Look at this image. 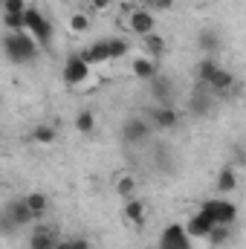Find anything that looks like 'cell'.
<instances>
[{
	"label": "cell",
	"instance_id": "cell-1",
	"mask_svg": "<svg viewBox=\"0 0 246 249\" xmlns=\"http://www.w3.org/2000/svg\"><path fill=\"white\" fill-rule=\"evenodd\" d=\"M38 53H41V47L32 41V35L29 32H6V38H3V55H6V61L12 64H32L38 58Z\"/></svg>",
	"mask_w": 246,
	"mask_h": 249
},
{
	"label": "cell",
	"instance_id": "cell-2",
	"mask_svg": "<svg viewBox=\"0 0 246 249\" xmlns=\"http://www.w3.org/2000/svg\"><path fill=\"white\" fill-rule=\"evenodd\" d=\"M23 32H29L32 41H35L41 50H50V47H53L55 26H53V20H50L38 6H32V3L23 9Z\"/></svg>",
	"mask_w": 246,
	"mask_h": 249
},
{
	"label": "cell",
	"instance_id": "cell-3",
	"mask_svg": "<svg viewBox=\"0 0 246 249\" xmlns=\"http://www.w3.org/2000/svg\"><path fill=\"white\" fill-rule=\"evenodd\" d=\"M81 55H84V61L90 67L93 64H105V61H116V58L127 55V41H122V38H102V41L90 44L87 50H81Z\"/></svg>",
	"mask_w": 246,
	"mask_h": 249
},
{
	"label": "cell",
	"instance_id": "cell-4",
	"mask_svg": "<svg viewBox=\"0 0 246 249\" xmlns=\"http://www.w3.org/2000/svg\"><path fill=\"white\" fill-rule=\"evenodd\" d=\"M87 78H90V64L84 61L81 53H72V55L64 58L61 81L67 87H81V84H87Z\"/></svg>",
	"mask_w": 246,
	"mask_h": 249
},
{
	"label": "cell",
	"instance_id": "cell-5",
	"mask_svg": "<svg viewBox=\"0 0 246 249\" xmlns=\"http://www.w3.org/2000/svg\"><path fill=\"white\" fill-rule=\"evenodd\" d=\"M200 209L211 217V223H214V226H232V223L238 220V206H235L232 200H226V197L206 200Z\"/></svg>",
	"mask_w": 246,
	"mask_h": 249
},
{
	"label": "cell",
	"instance_id": "cell-6",
	"mask_svg": "<svg viewBox=\"0 0 246 249\" xmlns=\"http://www.w3.org/2000/svg\"><path fill=\"white\" fill-rule=\"evenodd\" d=\"M124 26L133 32V35H139V38H145V35H151V32H157V15L151 12V9H127V15H124Z\"/></svg>",
	"mask_w": 246,
	"mask_h": 249
},
{
	"label": "cell",
	"instance_id": "cell-7",
	"mask_svg": "<svg viewBox=\"0 0 246 249\" xmlns=\"http://www.w3.org/2000/svg\"><path fill=\"white\" fill-rule=\"evenodd\" d=\"M159 249H191V238L185 235L183 223H168L159 235Z\"/></svg>",
	"mask_w": 246,
	"mask_h": 249
},
{
	"label": "cell",
	"instance_id": "cell-8",
	"mask_svg": "<svg viewBox=\"0 0 246 249\" xmlns=\"http://www.w3.org/2000/svg\"><path fill=\"white\" fill-rule=\"evenodd\" d=\"M151 122H145V119H139V116H133V119H127L122 124V142L127 145H139V142H148L151 139Z\"/></svg>",
	"mask_w": 246,
	"mask_h": 249
},
{
	"label": "cell",
	"instance_id": "cell-9",
	"mask_svg": "<svg viewBox=\"0 0 246 249\" xmlns=\"http://www.w3.org/2000/svg\"><path fill=\"white\" fill-rule=\"evenodd\" d=\"M206 87H209L214 96H223V99H226V96L238 87V75H235L232 70H226V67H217V70H214V75L209 78V84H206Z\"/></svg>",
	"mask_w": 246,
	"mask_h": 249
},
{
	"label": "cell",
	"instance_id": "cell-10",
	"mask_svg": "<svg viewBox=\"0 0 246 249\" xmlns=\"http://www.w3.org/2000/svg\"><path fill=\"white\" fill-rule=\"evenodd\" d=\"M177 124H180V113H177L174 105H157L151 110V127H157V130H174Z\"/></svg>",
	"mask_w": 246,
	"mask_h": 249
},
{
	"label": "cell",
	"instance_id": "cell-11",
	"mask_svg": "<svg viewBox=\"0 0 246 249\" xmlns=\"http://www.w3.org/2000/svg\"><path fill=\"white\" fill-rule=\"evenodd\" d=\"M148 90H151V99H154L157 105H171V102H174V84H171V78L162 75V72H157V75L148 81Z\"/></svg>",
	"mask_w": 246,
	"mask_h": 249
},
{
	"label": "cell",
	"instance_id": "cell-12",
	"mask_svg": "<svg viewBox=\"0 0 246 249\" xmlns=\"http://www.w3.org/2000/svg\"><path fill=\"white\" fill-rule=\"evenodd\" d=\"M220 47H223V38H220L217 29H200V32H197V50H200L203 55L214 58V55L220 53Z\"/></svg>",
	"mask_w": 246,
	"mask_h": 249
},
{
	"label": "cell",
	"instance_id": "cell-13",
	"mask_svg": "<svg viewBox=\"0 0 246 249\" xmlns=\"http://www.w3.org/2000/svg\"><path fill=\"white\" fill-rule=\"evenodd\" d=\"M3 212L9 214V220H12L18 229H23V226H32V223H35V217H32L29 206L23 203V197H20V200H12V203H6V209H3Z\"/></svg>",
	"mask_w": 246,
	"mask_h": 249
},
{
	"label": "cell",
	"instance_id": "cell-14",
	"mask_svg": "<svg viewBox=\"0 0 246 249\" xmlns=\"http://www.w3.org/2000/svg\"><path fill=\"white\" fill-rule=\"evenodd\" d=\"M211 217L203 212V209H197L191 217H188V223H185V235L188 238H209V232H211Z\"/></svg>",
	"mask_w": 246,
	"mask_h": 249
},
{
	"label": "cell",
	"instance_id": "cell-15",
	"mask_svg": "<svg viewBox=\"0 0 246 249\" xmlns=\"http://www.w3.org/2000/svg\"><path fill=\"white\" fill-rule=\"evenodd\" d=\"M130 72H133V78L151 81L159 70H157V61H154V58H148V55H136V58L130 61Z\"/></svg>",
	"mask_w": 246,
	"mask_h": 249
},
{
	"label": "cell",
	"instance_id": "cell-16",
	"mask_svg": "<svg viewBox=\"0 0 246 249\" xmlns=\"http://www.w3.org/2000/svg\"><path fill=\"white\" fill-rule=\"evenodd\" d=\"M145 217H148V209L139 197H130L124 200V220L133 223V226H145Z\"/></svg>",
	"mask_w": 246,
	"mask_h": 249
},
{
	"label": "cell",
	"instance_id": "cell-17",
	"mask_svg": "<svg viewBox=\"0 0 246 249\" xmlns=\"http://www.w3.org/2000/svg\"><path fill=\"white\" fill-rule=\"evenodd\" d=\"M23 203L29 206V212H32L35 220H41V217L50 212V197H47L44 191H29V194L23 197Z\"/></svg>",
	"mask_w": 246,
	"mask_h": 249
},
{
	"label": "cell",
	"instance_id": "cell-18",
	"mask_svg": "<svg viewBox=\"0 0 246 249\" xmlns=\"http://www.w3.org/2000/svg\"><path fill=\"white\" fill-rule=\"evenodd\" d=\"M55 241H58V235H55L50 226H38V229L32 232V238H29V249H53Z\"/></svg>",
	"mask_w": 246,
	"mask_h": 249
},
{
	"label": "cell",
	"instance_id": "cell-19",
	"mask_svg": "<svg viewBox=\"0 0 246 249\" xmlns=\"http://www.w3.org/2000/svg\"><path fill=\"white\" fill-rule=\"evenodd\" d=\"M220 64L214 61V58H209V55H203L200 61H197V67H194V78H197V84H209V78L214 75V70H217Z\"/></svg>",
	"mask_w": 246,
	"mask_h": 249
},
{
	"label": "cell",
	"instance_id": "cell-20",
	"mask_svg": "<svg viewBox=\"0 0 246 249\" xmlns=\"http://www.w3.org/2000/svg\"><path fill=\"white\" fill-rule=\"evenodd\" d=\"M235 188H238V171L232 165L220 168V174H217V191L220 194H232Z\"/></svg>",
	"mask_w": 246,
	"mask_h": 249
},
{
	"label": "cell",
	"instance_id": "cell-21",
	"mask_svg": "<svg viewBox=\"0 0 246 249\" xmlns=\"http://www.w3.org/2000/svg\"><path fill=\"white\" fill-rule=\"evenodd\" d=\"M188 110H191V116H209V113H211V96L194 93V96L188 99Z\"/></svg>",
	"mask_w": 246,
	"mask_h": 249
},
{
	"label": "cell",
	"instance_id": "cell-22",
	"mask_svg": "<svg viewBox=\"0 0 246 249\" xmlns=\"http://www.w3.org/2000/svg\"><path fill=\"white\" fill-rule=\"evenodd\" d=\"M116 194H119L122 200H130V197L136 194V177H133L130 171H122V174L116 177Z\"/></svg>",
	"mask_w": 246,
	"mask_h": 249
},
{
	"label": "cell",
	"instance_id": "cell-23",
	"mask_svg": "<svg viewBox=\"0 0 246 249\" xmlns=\"http://www.w3.org/2000/svg\"><path fill=\"white\" fill-rule=\"evenodd\" d=\"M55 136H58V133H55V127H53V124H35V127H32V142H35V145H41V148L53 145V142H55Z\"/></svg>",
	"mask_w": 246,
	"mask_h": 249
},
{
	"label": "cell",
	"instance_id": "cell-24",
	"mask_svg": "<svg viewBox=\"0 0 246 249\" xmlns=\"http://www.w3.org/2000/svg\"><path fill=\"white\" fill-rule=\"evenodd\" d=\"M142 41H145V53H148V58L165 55V38H162L159 32H151V35H145Z\"/></svg>",
	"mask_w": 246,
	"mask_h": 249
},
{
	"label": "cell",
	"instance_id": "cell-25",
	"mask_svg": "<svg viewBox=\"0 0 246 249\" xmlns=\"http://www.w3.org/2000/svg\"><path fill=\"white\" fill-rule=\"evenodd\" d=\"M75 130L84 133V136L93 133V130H96V113H93V110H78V113H75Z\"/></svg>",
	"mask_w": 246,
	"mask_h": 249
},
{
	"label": "cell",
	"instance_id": "cell-26",
	"mask_svg": "<svg viewBox=\"0 0 246 249\" xmlns=\"http://www.w3.org/2000/svg\"><path fill=\"white\" fill-rule=\"evenodd\" d=\"M87 29H90V15L72 12V15H70V32H72V35H84Z\"/></svg>",
	"mask_w": 246,
	"mask_h": 249
},
{
	"label": "cell",
	"instance_id": "cell-27",
	"mask_svg": "<svg viewBox=\"0 0 246 249\" xmlns=\"http://www.w3.org/2000/svg\"><path fill=\"white\" fill-rule=\"evenodd\" d=\"M232 238V226H211V232H209V244L211 247H220V244H226Z\"/></svg>",
	"mask_w": 246,
	"mask_h": 249
},
{
	"label": "cell",
	"instance_id": "cell-28",
	"mask_svg": "<svg viewBox=\"0 0 246 249\" xmlns=\"http://www.w3.org/2000/svg\"><path fill=\"white\" fill-rule=\"evenodd\" d=\"M154 162L162 171H171V151H168V145H157L154 148Z\"/></svg>",
	"mask_w": 246,
	"mask_h": 249
},
{
	"label": "cell",
	"instance_id": "cell-29",
	"mask_svg": "<svg viewBox=\"0 0 246 249\" xmlns=\"http://www.w3.org/2000/svg\"><path fill=\"white\" fill-rule=\"evenodd\" d=\"M26 6H29L26 0H3V3H0V12H3V15H23Z\"/></svg>",
	"mask_w": 246,
	"mask_h": 249
},
{
	"label": "cell",
	"instance_id": "cell-30",
	"mask_svg": "<svg viewBox=\"0 0 246 249\" xmlns=\"http://www.w3.org/2000/svg\"><path fill=\"white\" fill-rule=\"evenodd\" d=\"M6 32H23V15H3Z\"/></svg>",
	"mask_w": 246,
	"mask_h": 249
},
{
	"label": "cell",
	"instance_id": "cell-31",
	"mask_svg": "<svg viewBox=\"0 0 246 249\" xmlns=\"http://www.w3.org/2000/svg\"><path fill=\"white\" fill-rule=\"evenodd\" d=\"M15 232H18V226L9 220L6 212H0V235H15Z\"/></svg>",
	"mask_w": 246,
	"mask_h": 249
},
{
	"label": "cell",
	"instance_id": "cell-32",
	"mask_svg": "<svg viewBox=\"0 0 246 249\" xmlns=\"http://www.w3.org/2000/svg\"><path fill=\"white\" fill-rule=\"evenodd\" d=\"M70 249H90L87 238H70Z\"/></svg>",
	"mask_w": 246,
	"mask_h": 249
},
{
	"label": "cell",
	"instance_id": "cell-33",
	"mask_svg": "<svg viewBox=\"0 0 246 249\" xmlns=\"http://www.w3.org/2000/svg\"><path fill=\"white\" fill-rule=\"evenodd\" d=\"M171 3H174V0H151V6H154V9H162V12L171 9Z\"/></svg>",
	"mask_w": 246,
	"mask_h": 249
},
{
	"label": "cell",
	"instance_id": "cell-34",
	"mask_svg": "<svg viewBox=\"0 0 246 249\" xmlns=\"http://www.w3.org/2000/svg\"><path fill=\"white\" fill-rule=\"evenodd\" d=\"M90 6H93L96 12H105V9L110 6V0H90Z\"/></svg>",
	"mask_w": 246,
	"mask_h": 249
},
{
	"label": "cell",
	"instance_id": "cell-35",
	"mask_svg": "<svg viewBox=\"0 0 246 249\" xmlns=\"http://www.w3.org/2000/svg\"><path fill=\"white\" fill-rule=\"evenodd\" d=\"M53 249H70V238H58V241H55V247Z\"/></svg>",
	"mask_w": 246,
	"mask_h": 249
}]
</instances>
